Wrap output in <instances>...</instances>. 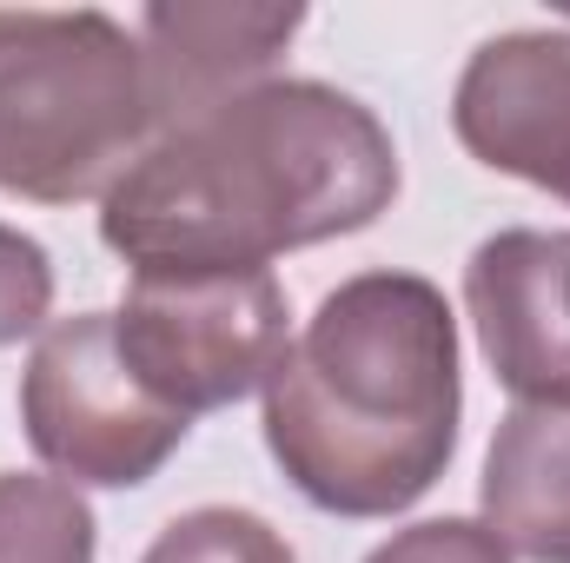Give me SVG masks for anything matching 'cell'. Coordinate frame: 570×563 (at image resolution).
I'll use <instances>...</instances> for the list:
<instances>
[{"instance_id":"1","label":"cell","mask_w":570,"mask_h":563,"mask_svg":"<svg viewBox=\"0 0 570 563\" xmlns=\"http://www.w3.org/2000/svg\"><path fill=\"white\" fill-rule=\"evenodd\" d=\"M392 199L399 146L365 100L266 80L146 146L100 199V239L134 273H273L279 253L365 233Z\"/></svg>"},{"instance_id":"2","label":"cell","mask_w":570,"mask_h":563,"mask_svg":"<svg viewBox=\"0 0 570 563\" xmlns=\"http://www.w3.org/2000/svg\"><path fill=\"white\" fill-rule=\"evenodd\" d=\"M464 418L458 318L425 273H352L266 378V451L325 517H399L444 477Z\"/></svg>"},{"instance_id":"3","label":"cell","mask_w":570,"mask_h":563,"mask_svg":"<svg viewBox=\"0 0 570 563\" xmlns=\"http://www.w3.org/2000/svg\"><path fill=\"white\" fill-rule=\"evenodd\" d=\"M159 140L140 33L100 7H0V192L107 199Z\"/></svg>"},{"instance_id":"4","label":"cell","mask_w":570,"mask_h":563,"mask_svg":"<svg viewBox=\"0 0 570 563\" xmlns=\"http://www.w3.org/2000/svg\"><path fill=\"white\" fill-rule=\"evenodd\" d=\"M20 431L33 457L73 491H134L159 477V464L186 444L193 418L159 405L134 378L114 338V312H73L53 318L27 352Z\"/></svg>"},{"instance_id":"5","label":"cell","mask_w":570,"mask_h":563,"mask_svg":"<svg viewBox=\"0 0 570 563\" xmlns=\"http://www.w3.org/2000/svg\"><path fill=\"white\" fill-rule=\"evenodd\" d=\"M285 285L273 273H134L114 338L146 392L179 418L266 392L285 358Z\"/></svg>"},{"instance_id":"6","label":"cell","mask_w":570,"mask_h":563,"mask_svg":"<svg viewBox=\"0 0 570 563\" xmlns=\"http://www.w3.org/2000/svg\"><path fill=\"white\" fill-rule=\"evenodd\" d=\"M464 312L518 405H570V233L504 226L464 259Z\"/></svg>"},{"instance_id":"7","label":"cell","mask_w":570,"mask_h":563,"mask_svg":"<svg viewBox=\"0 0 570 563\" xmlns=\"http://www.w3.org/2000/svg\"><path fill=\"white\" fill-rule=\"evenodd\" d=\"M451 134L478 166L570 199V27L484 40L458 73Z\"/></svg>"},{"instance_id":"8","label":"cell","mask_w":570,"mask_h":563,"mask_svg":"<svg viewBox=\"0 0 570 563\" xmlns=\"http://www.w3.org/2000/svg\"><path fill=\"white\" fill-rule=\"evenodd\" d=\"M298 27H305L298 0H153L134 33L153 80L159 140L266 87Z\"/></svg>"},{"instance_id":"9","label":"cell","mask_w":570,"mask_h":563,"mask_svg":"<svg viewBox=\"0 0 570 563\" xmlns=\"http://www.w3.org/2000/svg\"><path fill=\"white\" fill-rule=\"evenodd\" d=\"M484 531L524 563H570V405H511L478 477Z\"/></svg>"},{"instance_id":"10","label":"cell","mask_w":570,"mask_h":563,"mask_svg":"<svg viewBox=\"0 0 570 563\" xmlns=\"http://www.w3.org/2000/svg\"><path fill=\"white\" fill-rule=\"evenodd\" d=\"M100 524L67 477L0 471V563H94Z\"/></svg>"},{"instance_id":"11","label":"cell","mask_w":570,"mask_h":563,"mask_svg":"<svg viewBox=\"0 0 570 563\" xmlns=\"http://www.w3.org/2000/svg\"><path fill=\"white\" fill-rule=\"evenodd\" d=\"M140 563H298L285 531H273L259 511H233V504H199L186 517H173Z\"/></svg>"},{"instance_id":"12","label":"cell","mask_w":570,"mask_h":563,"mask_svg":"<svg viewBox=\"0 0 570 563\" xmlns=\"http://www.w3.org/2000/svg\"><path fill=\"white\" fill-rule=\"evenodd\" d=\"M53 312V259L20 226H0V345L40 338Z\"/></svg>"},{"instance_id":"13","label":"cell","mask_w":570,"mask_h":563,"mask_svg":"<svg viewBox=\"0 0 570 563\" xmlns=\"http://www.w3.org/2000/svg\"><path fill=\"white\" fill-rule=\"evenodd\" d=\"M365 563H511V551L484 531V517H425L392 531Z\"/></svg>"}]
</instances>
